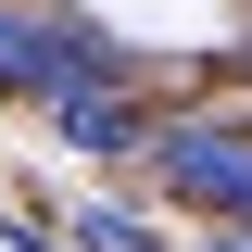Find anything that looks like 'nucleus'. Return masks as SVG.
I'll use <instances>...</instances> for the list:
<instances>
[{
    "mask_svg": "<svg viewBox=\"0 0 252 252\" xmlns=\"http://www.w3.org/2000/svg\"><path fill=\"white\" fill-rule=\"evenodd\" d=\"M152 177L177 189V202H202V215L252 227V126H240V114H215V126H164V139H152Z\"/></svg>",
    "mask_w": 252,
    "mask_h": 252,
    "instance_id": "nucleus-1",
    "label": "nucleus"
},
{
    "mask_svg": "<svg viewBox=\"0 0 252 252\" xmlns=\"http://www.w3.org/2000/svg\"><path fill=\"white\" fill-rule=\"evenodd\" d=\"M101 76H114V63H101L76 26H51V13H26V0H0V89L63 101V89H101Z\"/></svg>",
    "mask_w": 252,
    "mask_h": 252,
    "instance_id": "nucleus-2",
    "label": "nucleus"
},
{
    "mask_svg": "<svg viewBox=\"0 0 252 252\" xmlns=\"http://www.w3.org/2000/svg\"><path fill=\"white\" fill-rule=\"evenodd\" d=\"M51 126L76 139V152H139V139H152V126H139V101H126L114 76H101V89H63V101H51Z\"/></svg>",
    "mask_w": 252,
    "mask_h": 252,
    "instance_id": "nucleus-3",
    "label": "nucleus"
},
{
    "mask_svg": "<svg viewBox=\"0 0 252 252\" xmlns=\"http://www.w3.org/2000/svg\"><path fill=\"white\" fill-rule=\"evenodd\" d=\"M76 240H89V252H164L152 227H139V215H114V202H89V215H76Z\"/></svg>",
    "mask_w": 252,
    "mask_h": 252,
    "instance_id": "nucleus-4",
    "label": "nucleus"
}]
</instances>
